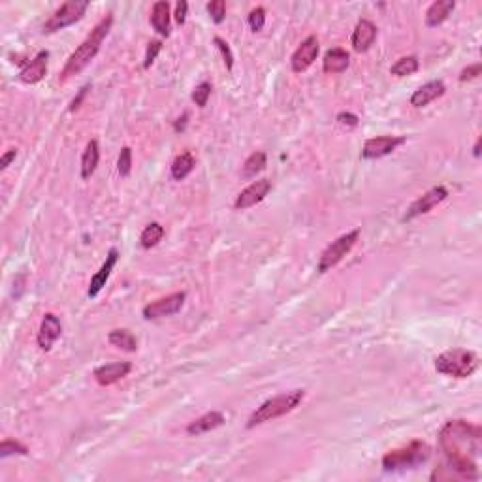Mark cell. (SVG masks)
Here are the masks:
<instances>
[{"instance_id":"9","label":"cell","mask_w":482,"mask_h":482,"mask_svg":"<svg viewBox=\"0 0 482 482\" xmlns=\"http://www.w3.org/2000/svg\"><path fill=\"white\" fill-rule=\"evenodd\" d=\"M446 198H448V189H446V186H433V189H430L428 193L422 194L420 198H416V200L409 206L405 215H403V221H413L416 217L430 213L431 209L435 208V206H439L441 202H445Z\"/></svg>"},{"instance_id":"32","label":"cell","mask_w":482,"mask_h":482,"mask_svg":"<svg viewBox=\"0 0 482 482\" xmlns=\"http://www.w3.org/2000/svg\"><path fill=\"white\" fill-rule=\"evenodd\" d=\"M117 170H119L121 178H128L130 170H132V149L123 147L121 149L119 160H117Z\"/></svg>"},{"instance_id":"18","label":"cell","mask_w":482,"mask_h":482,"mask_svg":"<svg viewBox=\"0 0 482 482\" xmlns=\"http://www.w3.org/2000/svg\"><path fill=\"white\" fill-rule=\"evenodd\" d=\"M445 83L441 82V80H435V82H428L426 85H422V87H418V89L411 95V106L413 108H424V106H428L430 102H433V100H437V98H441L443 95H445Z\"/></svg>"},{"instance_id":"40","label":"cell","mask_w":482,"mask_h":482,"mask_svg":"<svg viewBox=\"0 0 482 482\" xmlns=\"http://www.w3.org/2000/svg\"><path fill=\"white\" fill-rule=\"evenodd\" d=\"M15 156H17V149H8L6 153L0 156V170H6L8 166L15 160Z\"/></svg>"},{"instance_id":"24","label":"cell","mask_w":482,"mask_h":482,"mask_svg":"<svg viewBox=\"0 0 482 482\" xmlns=\"http://www.w3.org/2000/svg\"><path fill=\"white\" fill-rule=\"evenodd\" d=\"M194 168H196V158L193 156V153L185 151V153H181V155L173 158V162H171V178L176 179V181H183V179H186L193 173Z\"/></svg>"},{"instance_id":"17","label":"cell","mask_w":482,"mask_h":482,"mask_svg":"<svg viewBox=\"0 0 482 482\" xmlns=\"http://www.w3.org/2000/svg\"><path fill=\"white\" fill-rule=\"evenodd\" d=\"M47 59H49L47 51L38 53L36 57L19 72V82L25 85H34V83L42 82L47 74Z\"/></svg>"},{"instance_id":"35","label":"cell","mask_w":482,"mask_h":482,"mask_svg":"<svg viewBox=\"0 0 482 482\" xmlns=\"http://www.w3.org/2000/svg\"><path fill=\"white\" fill-rule=\"evenodd\" d=\"M162 42L160 40H151L147 44V49H145V59H143V68L147 70V68H151V64L155 62L156 57H158V53L162 51Z\"/></svg>"},{"instance_id":"39","label":"cell","mask_w":482,"mask_h":482,"mask_svg":"<svg viewBox=\"0 0 482 482\" xmlns=\"http://www.w3.org/2000/svg\"><path fill=\"white\" fill-rule=\"evenodd\" d=\"M91 91V85H83L82 89H80V93H77V97L70 102V108H68V112H77L80 108H82V102L85 100V97H87V93Z\"/></svg>"},{"instance_id":"12","label":"cell","mask_w":482,"mask_h":482,"mask_svg":"<svg viewBox=\"0 0 482 482\" xmlns=\"http://www.w3.org/2000/svg\"><path fill=\"white\" fill-rule=\"evenodd\" d=\"M269 191H272V181L269 179L254 181V183H251V185L238 194V198L234 202V208L238 209V211H245V209L252 208V206H256V204L264 200L267 194H269Z\"/></svg>"},{"instance_id":"37","label":"cell","mask_w":482,"mask_h":482,"mask_svg":"<svg viewBox=\"0 0 482 482\" xmlns=\"http://www.w3.org/2000/svg\"><path fill=\"white\" fill-rule=\"evenodd\" d=\"M337 123L341 126H347V128H357L360 125V119H358V115H354V113L341 112L337 115Z\"/></svg>"},{"instance_id":"13","label":"cell","mask_w":482,"mask_h":482,"mask_svg":"<svg viewBox=\"0 0 482 482\" xmlns=\"http://www.w3.org/2000/svg\"><path fill=\"white\" fill-rule=\"evenodd\" d=\"M60 334H62V324H60L59 317L55 313H45L42 324H40V332H38V347L44 352H49Z\"/></svg>"},{"instance_id":"10","label":"cell","mask_w":482,"mask_h":482,"mask_svg":"<svg viewBox=\"0 0 482 482\" xmlns=\"http://www.w3.org/2000/svg\"><path fill=\"white\" fill-rule=\"evenodd\" d=\"M403 143H405L403 136H378V138H371V140L363 143L362 158L373 160V158L390 155V153H394Z\"/></svg>"},{"instance_id":"19","label":"cell","mask_w":482,"mask_h":482,"mask_svg":"<svg viewBox=\"0 0 482 482\" xmlns=\"http://www.w3.org/2000/svg\"><path fill=\"white\" fill-rule=\"evenodd\" d=\"M223 424H224L223 413H219V411H211V413H206V415H202L200 418H196V420H193V422L189 424V426H186V433H189V435H194V437H198V435H204V433H208V431L221 428Z\"/></svg>"},{"instance_id":"36","label":"cell","mask_w":482,"mask_h":482,"mask_svg":"<svg viewBox=\"0 0 482 482\" xmlns=\"http://www.w3.org/2000/svg\"><path fill=\"white\" fill-rule=\"evenodd\" d=\"M482 72V64L481 62H477V64H471V67L463 68L460 74V82L466 83V82H471V80H477L479 75H481Z\"/></svg>"},{"instance_id":"16","label":"cell","mask_w":482,"mask_h":482,"mask_svg":"<svg viewBox=\"0 0 482 482\" xmlns=\"http://www.w3.org/2000/svg\"><path fill=\"white\" fill-rule=\"evenodd\" d=\"M117 258H119V251H117V249H110V252H108V256H106L102 267H100L97 274L93 275V279H91L89 290H87V296L97 298L98 294H100V290L106 287V282H108V279H110L113 267H115V264H117Z\"/></svg>"},{"instance_id":"6","label":"cell","mask_w":482,"mask_h":482,"mask_svg":"<svg viewBox=\"0 0 482 482\" xmlns=\"http://www.w3.org/2000/svg\"><path fill=\"white\" fill-rule=\"evenodd\" d=\"M87 8H89L87 0H68L64 4H60V8H57L55 14L44 23V32L45 34L59 32V30L67 29L74 23L82 21Z\"/></svg>"},{"instance_id":"30","label":"cell","mask_w":482,"mask_h":482,"mask_svg":"<svg viewBox=\"0 0 482 482\" xmlns=\"http://www.w3.org/2000/svg\"><path fill=\"white\" fill-rule=\"evenodd\" d=\"M211 91H213V85H211L209 82H202L200 85H196L193 91V95H191L194 104L198 106V108H206V106H208L209 97H211Z\"/></svg>"},{"instance_id":"20","label":"cell","mask_w":482,"mask_h":482,"mask_svg":"<svg viewBox=\"0 0 482 482\" xmlns=\"http://www.w3.org/2000/svg\"><path fill=\"white\" fill-rule=\"evenodd\" d=\"M350 64V55L341 47H334V49H328L322 60V70L324 74L335 75L343 74Z\"/></svg>"},{"instance_id":"23","label":"cell","mask_w":482,"mask_h":482,"mask_svg":"<svg viewBox=\"0 0 482 482\" xmlns=\"http://www.w3.org/2000/svg\"><path fill=\"white\" fill-rule=\"evenodd\" d=\"M100 162V145L97 140H91L82 155V178L91 179V176L97 171Z\"/></svg>"},{"instance_id":"8","label":"cell","mask_w":482,"mask_h":482,"mask_svg":"<svg viewBox=\"0 0 482 482\" xmlns=\"http://www.w3.org/2000/svg\"><path fill=\"white\" fill-rule=\"evenodd\" d=\"M186 294L185 292H173L170 296L160 298L156 302H151L149 305L143 307V319L145 320H158V319H166V317H171L176 313L181 311V307L185 305Z\"/></svg>"},{"instance_id":"3","label":"cell","mask_w":482,"mask_h":482,"mask_svg":"<svg viewBox=\"0 0 482 482\" xmlns=\"http://www.w3.org/2000/svg\"><path fill=\"white\" fill-rule=\"evenodd\" d=\"M304 398L305 390H292V392L279 394L275 398H269L260 407H256V411H252V415L247 420V428L252 430L256 426H262V424L272 422L275 418L289 415L294 409L300 407V403L304 401Z\"/></svg>"},{"instance_id":"29","label":"cell","mask_w":482,"mask_h":482,"mask_svg":"<svg viewBox=\"0 0 482 482\" xmlns=\"http://www.w3.org/2000/svg\"><path fill=\"white\" fill-rule=\"evenodd\" d=\"M27 454H29V448L15 439H4L0 443V458L2 460L8 456H27Z\"/></svg>"},{"instance_id":"5","label":"cell","mask_w":482,"mask_h":482,"mask_svg":"<svg viewBox=\"0 0 482 482\" xmlns=\"http://www.w3.org/2000/svg\"><path fill=\"white\" fill-rule=\"evenodd\" d=\"M431 448L424 441H411L403 448H396L385 454L383 469L385 471H400V469H413L430 458Z\"/></svg>"},{"instance_id":"41","label":"cell","mask_w":482,"mask_h":482,"mask_svg":"<svg viewBox=\"0 0 482 482\" xmlns=\"http://www.w3.org/2000/svg\"><path fill=\"white\" fill-rule=\"evenodd\" d=\"M186 119H189V115H183V117H179L178 121H176V125H173V128H176V132H183L186 126Z\"/></svg>"},{"instance_id":"33","label":"cell","mask_w":482,"mask_h":482,"mask_svg":"<svg viewBox=\"0 0 482 482\" xmlns=\"http://www.w3.org/2000/svg\"><path fill=\"white\" fill-rule=\"evenodd\" d=\"M208 14L217 25H221L226 17V2L224 0H211L208 2Z\"/></svg>"},{"instance_id":"34","label":"cell","mask_w":482,"mask_h":482,"mask_svg":"<svg viewBox=\"0 0 482 482\" xmlns=\"http://www.w3.org/2000/svg\"><path fill=\"white\" fill-rule=\"evenodd\" d=\"M213 44L217 45V49L221 51V55H223V60H224V67H226V70H232L234 68V53H232L230 45L224 42L221 36H215L213 38Z\"/></svg>"},{"instance_id":"14","label":"cell","mask_w":482,"mask_h":482,"mask_svg":"<svg viewBox=\"0 0 482 482\" xmlns=\"http://www.w3.org/2000/svg\"><path fill=\"white\" fill-rule=\"evenodd\" d=\"M130 371H132V363L130 362H113L97 367L93 377L100 386H112L115 383H119L121 378H125Z\"/></svg>"},{"instance_id":"15","label":"cell","mask_w":482,"mask_h":482,"mask_svg":"<svg viewBox=\"0 0 482 482\" xmlns=\"http://www.w3.org/2000/svg\"><path fill=\"white\" fill-rule=\"evenodd\" d=\"M377 38V27L375 23L370 19H360L357 23V27L352 30V38H350V45L357 53H365L370 49L373 42Z\"/></svg>"},{"instance_id":"21","label":"cell","mask_w":482,"mask_h":482,"mask_svg":"<svg viewBox=\"0 0 482 482\" xmlns=\"http://www.w3.org/2000/svg\"><path fill=\"white\" fill-rule=\"evenodd\" d=\"M151 27H153L160 36H170V4H168L166 0H158V2L153 4V10H151Z\"/></svg>"},{"instance_id":"4","label":"cell","mask_w":482,"mask_h":482,"mask_svg":"<svg viewBox=\"0 0 482 482\" xmlns=\"http://www.w3.org/2000/svg\"><path fill=\"white\" fill-rule=\"evenodd\" d=\"M435 370L446 377L468 378L479 370V357L468 349L445 350L435 358Z\"/></svg>"},{"instance_id":"11","label":"cell","mask_w":482,"mask_h":482,"mask_svg":"<svg viewBox=\"0 0 482 482\" xmlns=\"http://www.w3.org/2000/svg\"><path fill=\"white\" fill-rule=\"evenodd\" d=\"M319 51H320L319 38L317 36L305 38L304 42L300 44V47L294 51L292 59H290V67H292V70H294L296 74H302V72H305L307 68H311L313 62H315L317 57H319Z\"/></svg>"},{"instance_id":"28","label":"cell","mask_w":482,"mask_h":482,"mask_svg":"<svg viewBox=\"0 0 482 482\" xmlns=\"http://www.w3.org/2000/svg\"><path fill=\"white\" fill-rule=\"evenodd\" d=\"M418 57L415 55H407V57H401L400 60H396L390 68V74L398 75V77H405V75H413L415 72H418Z\"/></svg>"},{"instance_id":"31","label":"cell","mask_w":482,"mask_h":482,"mask_svg":"<svg viewBox=\"0 0 482 482\" xmlns=\"http://www.w3.org/2000/svg\"><path fill=\"white\" fill-rule=\"evenodd\" d=\"M247 23H249L252 32H260V30L264 29V25H266V10L262 6H256L254 10H251L249 15H247Z\"/></svg>"},{"instance_id":"1","label":"cell","mask_w":482,"mask_h":482,"mask_svg":"<svg viewBox=\"0 0 482 482\" xmlns=\"http://www.w3.org/2000/svg\"><path fill=\"white\" fill-rule=\"evenodd\" d=\"M439 443L454 473L471 481H477L481 477L479 456H481L482 430L479 426H473L466 420H450L439 433Z\"/></svg>"},{"instance_id":"2","label":"cell","mask_w":482,"mask_h":482,"mask_svg":"<svg viewBox=\"0 0 482 482\" xmlns=\"http://www.w3.org/2000/svg\"><path fill=\"white\" fill-rule=\"evenodd\" d=\"M112 25V14H108L97 23V27L91 30L89 36L85 38L82 44H80V47L68 57L67 64H64L62 72H60V82H67L72 75H77L80 72H83L85 68L89 67L91 60L95 59L98 55V51H100V45H102V42L106 40V36L110 34Z\"/></svg>"},{"instance_id":"7","label":"cell","mask_w":482,"mask_h":482,"mask_svg":"<svg viewBox=\"0 0 482 482\" xmlns=\"http://www.w3.org/2000/svg\"><path fill=\"white\" fill-rule=\"evenodd\" d=\"M358 238H360V230L357 228V230H350L347 232V234H343V236H339L335 241H332V243L328 245L326 249H324V252L320 254L319 266H317L319 274H326L332 267L337 266V264L352 251V247L357 245Z\"/></svg>"},{"instance_id":"22","label":"cell","mask_w":482,"mask_h":482,"mask_svg":"<svg viewBox=\"0 0 482 482\" xmlns=\"http://www.w3.org/2000/svg\"><path fill=\"white\" fill-rule=\"evenodd\" d=\"M454 8H456L454 0H437V2H433L428 8V12H426V25L430 29L443 25L448 19V15L454 12Z\"/></svg>"},{"instance_id":"38","label":"cell","mask_w":482,"mask_h":482,"mask_svg":"<svg viewBox=\"0 0 482 482\" xmlns=\"http://www.w3.org/2000/svg\"><path fill=\"white\" fill-rule=\"evenodd\" d=\"M186 12H189V4H186L185 0H179L178 4H176V14H173L176 23H178L179 27H183L186 23Z\"/></svg>"},{"instance_id":"27","label":"cell","mask_w":482,"mask_h":482,"mask_svg":"<svg viewBox=\"0 0 482 482\" xmlns=\"http://www.w3.org/2000/svg\"><path fill=\"white\" fill-rule=\"evenodd\" d=\"M164 238V226L160 223H151L147 224L140 236V245L143 249H151L162 241Z\"/></svg>"},{"instance_id":"42","label":"cell","mask_w":482,"mask_h":482,"mask_svg":"<svg viewBox=\"0 0 482 482\" xmlns=\"http://www.w3.org/2000/svg\"><path fill=\"white\" fill-rule=\"evenodd\" d=\"M481 143H482V138H479V140H477V143H475V147H473V155H475L477 158L481 156Z\"/></svg>"},{"instance_id":"26","label":"cell","mask_w":482,"mask_h":482,"mask_svg":"<svg viewBox=\"0 0 482 482\" xmlns=\"http://www.w3.org/2000/svg\"><path fill=\"white\" fill-rule=\"evenodd\" d=\"M267 166V156L264 151H254L241 166V178L243 179H252L258 176L260 171L266 170Z\"/></svg>"},{"instance_id":"25","label":"cell","mask_w":482,"mask_h":482,"mask_svg":"<svg viewBox=\"0 0 482 482\" xmlns=\"http://www.w3.org/2000/svg\"><path fill=\"white\" fill-rule=\"evenodd\" d=\"M108 341L112 343L113 347L125 350V352H136L138 350V339L134 337L130 330H125V328L112 330L110 335H108Z\"/></svg>"}]
</instances>
